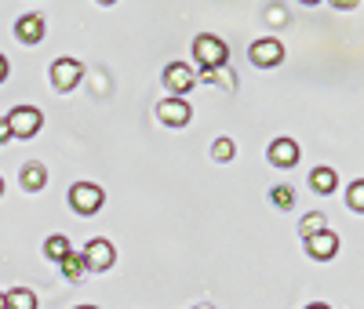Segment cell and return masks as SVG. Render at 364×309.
I'll return each mask as SVG.
<instances>
[{
	"label": "cell",
	"instance_id": "6da1fadb",
	"mask_svg": "<svg viewBox=\"0 0 364 309\" xmlns=\"http://www.w3.org/2000/svg\"><path fill=\"white\" fill-rule=\"evenodd\" d=\"M193 58L200 62V70H219V66H226L230 51H226V44H223L219 37L200 33V37L193 40Z\"/></svg>",
	"mask_w": 364,
	"mask_h": 309
},
{
	"label": "cell",
	"instance_id": "7a4b0ae2",
	"mask_svg": "<svg viewBox=\"0 0 364 309\" xmlns=\"http://www.w3.org/2000/svg\"><path fill=\"white\" fill-rule=\"evenodd\" d=\"M4 120H8V128H11V139H33L41 131V124H44L41 109H33V106H18Z\"/></svg>",
	"mask_w": 364,
	"mask_h": 309
},
{
	"label": "cell",
	"instance_id": "3957f363",
	"mask_svg": "<svg viewBox=\"0 0 364 309\" xmlns=\"http://www.w3.org/2000/svg\"><path fill=\"white\" fill-rule=\"evenodd\" d=\"M70 204L80 215H95L102 207V190H99L95 182H77L73 190H70Z\"/></svg>",
	"mask_w": 364,
	"mask_h": 309
},
{
	"label": "cell",
	"instance_id": "277c9868",
	"mask_svg": "<svg viewBox=\"0 0 364 309\" xmlns=\"http://www.w3.org/2000/svg\"><path fill=\"white\" fill-rule=\"evenodd\" d=\"M80 77H84V66L77 58H58L55 66H51V84H55V91H73L77 84H80Z\"/></svg>",
	"mask_w": 364,
	"mask_h": 309
},
{
	"label": "cell",
	"instance_id": "5b68a950",
	"mask_svg": "<svg viewBox=\"0 0 364 309\" xmlns=\"http://www.w3.org/2000/svg\"><path fill=\"white\" fill-rule=\"evenodd\" d=\"M117 262V251H113V244L109 240H91L87 247H84V266L87 269H95V273H106L109 266Z\"/></svg>",
	"mask_w": 364,
	"mask_h": 309
},
{
	"label": "cell",
	"instance_id": "8992f818",
	"mask_svg": "<svg viewBox=\"0 0 364 309\" xmlns=\"http://www.w3.org/2000/svg\"><path fill=\"white\" fill-rule=\"evenodd\" d=\"M164 84L171 91V99H182L186 91L197 84V77L190 73V66H182V62H171V66H164Z\"/></svg>",
	"mask_w": 364,
	"mask_h": 309
},
{
	"label": "cell",
	"instance_id": "52a82bcc",
	"mask_svg": "<svg viewBox=\"0 0 364 309\" xmlns=\"http://www.w3.org/2000/svg\"><path fill=\"white\" fill-rule=\"evenodd\" d=\"M306 251L314 255V259H321V262H328L331 255L339 251V237L331 233V229H321V233H314V237H306Z\"/></svg>",
	"mask_w": 364,
	"mask_h": 309
},
{
	"label": "cell",
	"instance_id": "ba28073f",
	"mask_svg": "<svg viewBox=\"0 0 364 309\" xmlns=\"http://www.w3.org/2000/svg\"><path fill=\"white\" fill-rule=\"evenodd\" d=\"M281 58H284L281 40L266 37V40H255V44H252V62H255V66H277Z\"/></svg>",
	"mask_w": 364,
	"mask_h": 309
},
{
	"label": "cell",
	"instance_id": "9c48e42d",
	"mask_svg": "<svg viewBox=\"0 0 364 309\" xmlns=\"http://www.w3.org/2000/svg\"><path fill=\"white\" fill-rule=\"evenodd\" d=\"M157 116L164 124H171V128H182V124H190V106H186V99H164L157 106Z\"/></svg>",
	"mask_w": 364,
	"mask_h": 309
},
{
	"label": "cell",
	"instance_id": "30bf717a",
	"mask_svg": "<svg viewBox=\"0 0 364 309\" xmlns=\"http://www.w3.org/2000/svg\"><path fill=\"white\" fill-rule=\"evenodd\" d=\"M299 161V146L291 139H273L269 146V164H277V168H295Z\"/></svg>",
	"mask_w": 364,
	"mask_h": 309
},
{
	"label": "cell",
	"instance_id": "8fae6325",
	"mask_svg": "<svg viewBox=\"0 0 364 309\" xmlns=\"http://www.w3.org/2000/svg\"><path fill=\"white\" fill-rule=\"evenodd\" d=\"M15 37H18L22 44H37V40L44 37V18H41V15H22L18 26H15Z\"/></svg>",
	"mask_w": 364,
	"mask_h": 309
},
{
	"label": "cell",
	"instance_id": "7c38bea8",
	"mask_svg": "<svg viewBox=\"0 0 364 309\" xmlns=\"http://www.w3.org/2000/svg\"><path fill=\"white\" fill-rule=\"evenodd\" d=\"M18 182H22V190H26V193H37V190H44V182H48L44 164H26V168H22V175H18Z\"/></svg>",
	"mask_w": 364,
	"mask_h": 309
},
{
	"label": "cell",
	"instance_id": "4fadbf2b",
	"mask_svg": "<svg viewBox=\"0 0 364 309\" xmlns=\"http://www.w3.org/2000/svg\"><path fill=\"white\" fill-rule=\"evenodd\" d=\"M4 298H8V309H37V295L29 291V288H15Z\"/></svg>",
	"mask_w": 364,
	"mask_h": 309
},
{
	"label": "cell",
	"instance_id": "5bb4252c",
	"mask_svg": "<svg viewBox=\"0 0 364 309\" xmlns=\"http://www.w3.org/2000/svg\"><path fill=\"white\" fill-rule=\"evenodd\" d=\"M310 185H314L317 193H331V190H336V171L321 164V168H317V171L310 175Z\"/></svg>",
	"mask_w": 364,
	"mask_h": 309
},
{
	"label": "cell",
	"instance_id": "9a60e30c",
	"mask_svg": "<svg viewBox=\"0 0 364 309\" xmlns=\"http://www.w3.org/2000/svg\"><path fill=\"white\" fill-rule=\"evenodd\" d=\"M58 266H63V273H66V281H80L84 276V255H77V251H70L66 259H58Z\"/></svg>",
	"mask_w": 364,
	"mask_h": 309
},
{
	"label": "cell",
	"instance_id": "2e32d148",
	"mask_svg": "<svg viewBox=\"0 0 364 309\" xmlns=\"http://www.w3.org/2000/svg\"><path fill=\"white\" fill-rule=\"evenodd\" d=\"M44 251H48V259H66L70 255V240L63 237V233H58V237H48V244H44Z\"/></svg>",
	"mask_w": 364,
	"mask_h": 309
},
{
	"label": "cell",
	"instance_id": "e0dca14e",
	"mask_svg": "<svg viewBox=\"0 0 364 309\" xmlns=\"http://www.w3.org/2000/svg\"><path fill=\"white\" fill-rule=\"evenodd\" d=\"M211 157H215L219 164L233 161V157H237V146H233V139H215V146H211Z\"/></svg>",
	"mask_w": 364,
	"mask_h": 309
},
{
	"label": "cell",
	"instance_id": "ac0fdd59",
	"mask_svg": "<svg viewBox=\"0 0 364 309\" xmlns=\"http://www.w3.org/2000/svg\"><path fill=\"white\" fill-rule=\"evenodd\" d=\"M269 197H273L277 207H295V190H291V185H273Z\"/></svg>",
	"mask_w": 364,
	"mask_h": 309
},
{
	"label": "cell",
	"instance_id": "d6986e66",
	"mask_svg": "<svg viewBox=\"0 0 364 309\" xmlns=\"http://www.w3.org/2000/svg\"><path fill=\"white\" fill-rule=\"evenodd\" d=\"M324 222H328V219H324V215H317V211H314V215H306V219H302V237H314V233L328 229Z\"/></svg>",
	"mask_w": 364,
	"mask_h": 309
},
{
	"label": "cell",
	"instance_id": "ffe728a7",
	"mask_svg": "<svg viewBox=\"0 0 364 309\" xmlns=\"http://www.w3.org/2000/svg\"><path fill=\"white\" fill-rule=\"evenodd\" d=\"M350 207H353V211H364V182H360V178L350 185Z\"/></svg>",
	"mask_w": 364,
	"mask_h": 309
},
{
	"label": "cell",
	"instance_id": "44dd1931",
	"mask_svg": "<svg viewBox=\"0 0 364 309\" xmlns=\"http://www.w3.org/2000/svg\"><path fill=\"white\" fill-rule=\"evenodd\" d=\"M11 139V128H8V120H0V142H8Z\"/></svg>",
	"mask_w": 364,
	"mask_h": 309
},
{
	"label": "cell",
	"instance_id": "7402d4cb",
	"mask_svg": "<svg viewBox=\"0 0 364 309\" xmlns=\"http://www.w3.org/2000/svg\"><path fill=\"white\" fill-rule=\"evenodd\" d=\"M4 80H8V58L0 55V84H4Z\"/></svg>",
	"mask_w": 364,
	"mask_h": 309
},
{
	"label": "cell",
	"instance_id": "603a6c76",
	"mask_svg": "<svg viewBox=\"0 0 364 309\" xmlns=\"http://www.w3.org/2000/svg\"><path fill=\"white\" fill-rule=\"evenodd\" d=\"M306 309H331V305H324V302H314V305H306Z\"/></svg>",
	"mask_w": 364,
	"mask_h": 309
},
{
	"label": "cell",
	"instance_id": "cb8c5ba5",
	"mask_svg": "<svg viewBox=\"0 0 364 309\" xmlns=\"http://www.w3.org/2000/svg\"><path fill=\"white\" fill-rule=\"evenodd\" d=\"M0 309H8V298L4 295H0Z\"/></svg>",
	"mask_w": 364,
	"mask_h": 309
},
{
	"label": "cell",
	"instance_id": "d4e9b609",
	"mask_svg": "<svg viewBox=\"0 0 364 309\" xmlns=\"http://www.w3.org/2000/svg\"><path fill=\"white\" fill-rule=\"evenodd\" d=\"M0 197H4V178H0Z\"/></svg>",
	"mask_w": 364,
	"mask_h": 309
},
{
	"label": "cell",
	"instance_id": "484cf974",
	"mask_svg": "<svg viewBox=\"0 0 364 309\" xmlns=\"http://www.w3.org/2000/svg\"><path fill=\"white\" fill-rule=\"evenodd\" d=\"M77 309H99V305H77Z\"/></svg>",
	"mask_w": 364,
	"mask_h": 309
},
{
	"label": "cell",
	"instance_id": "4316f807",
	"mask_svg": "<svg viewBox=\"0 0 364 309\" xmlns=\"http://www.w3.org/2000/svg\"><path fill=\"white\" fill-rule=\"evenodd\" d=\"M197 309H211V305H197Z\"/></svg>",
	"mask_w": 364,
	"mask_h": 309
}]
</instances>
